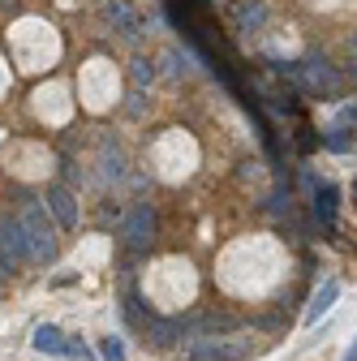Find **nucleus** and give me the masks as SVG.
Here are the masks:
<instances>
[{"label": "nucleus", "mask_w": 357, "mask_h": 361, "mask_svg": "<svg viewBox=\"0 0 357 361\" xmlns=\"http://www.w3.org/2000/svg\"><path fill=\"white\" fill-rule=\"evenodd\" d=\"M18 219H22V228H26L30 262H39V267H48V262L56 258V250H61V241H56V228H52V219H48V211H43L39 202H26V211H22Z\"/></svg>", "instance_id": "obj_1"}, {"label": "nucleus", "mask_w": 357, "mask_h": 361, "mask_svg": "<svg viewBox=\"0 0 357 361\" xmlns=\"http://www.w3.org/2000/svg\"><path fill=\"white\" fill-rule=\"evenodd\" d=\"M258 348V340L250 336H198L190 348H186V361H246L250 353Z\"/></svg>", "instance_id": "obj_2"}, {"label": "nucleus", "mask_w": 357, "mask_h": 361, "mask_svg": "<svg viewBox=\"0 0 357 361\" xmlns=\"http://www.w3.org/2000/svg\"><path fill=\"white\" fill-rule=\"evenodd\" d=\"M155 224H159V215H155L151 202H133V207L125 211V219H121V241H125L129 250H151Z\"/></svg>", "instance_id": "obj_3"}, {"label": "nucleus", "mask_w": 357, "mask_h": 361, "mask_svg": "<svg viewBox=\"0 0 357 361\" xmlns=\"http://www.w3.org/2000/svg\"><path fill=\"white\" fill-rule=\"evenodd\" d=\"M0 258H5V267L13 271L18 262L30 258V245H26V228H22V219L13 215H0Z\"/></svg>", "instance_id": "obj_4"}, {"label": "nucleus", "mask_w": 357, "mask_h": 361, "mask_svg": "<svg viewBox=\"0 0 357 361\" xmlns=\"http://www.w3.org/2000/svg\"><path fill=\"white\" fill-rule=\"evenodd\" d=\"M104 18H108V22H112V26H116L129 43H138V39H143V30H147L143 13L133 9L129 0H108V5H104Z\"/></svg>", "instance_id": "obj_5"}, {"label": "nucleus", "mask_w": 357, "mask_h": 361, "mask_svg": "<svg viewBox=\"0 0 357 361\" xmlns=\"http://www.w3.org/2000/svg\"><path fill=\"white\" fill-rule=\"evenodd\" d=\"M301 86H310V90H340V73H336V65H327V61H319V56H310L305 65H301Z\"/></svg>", "instance_id": "obj_6"}, {"label": "nucleus", "mask_w": 357, "mask_h": 361, "mask_svg": "<svg viewBox=\"0 0 357 361\" xmlns=\"http://www.w3.org/2000/svg\"><path fill=\"white\" fill-rule=\"evenodd\" d=\"M186 340V323L181 319H147V344L155 348H176Z\"/></svg>", "instance_id": "obj_7"}, {"label": "nucleus", "mask_w": 357, "mask_h": 361, "mask_svg": "<svg viewBox=\"0 0 357 361\" xmlns=\"http://www.w3.org/2000/svg\"><path fill=\"white\" fill-rule=\"evenodd\" d=\"M48 211L56 215L61 228H73V224H78V202H73V194H69V190H61V185H52V190H48Z\"/></svg>", "instance_id": "obj_8"}, {"label": "nucleus", "mask_w": 357, "mask_h": 361, "mask_svg": "<svg viewBox=\"0 0 357 361\" xmlns=\"http://www.w3.org/2000/svg\"><path fill=\"white\" fill-rule=\"evenodd\" d=\"M30 344H35V353H65V344H69V340H65V331H61L56 323H39Z\"/></svg>", "instance_id": "obj_9"}, {"label": "nucleus", "mask_w": 357, "mask_h": 361, "mask_svg": "<svg viewBox=\"0 0 357 361\" xmlns=\"http://www.w3.org/2000/svg\"><path fill=\"white\" fill-rule=\"evenodd\" d=\"M336 297H340V284H336V280H327V284L315 293V301H310V310H305V323H319L323 314L336 305Z\"/></svg>", "instance_id": "obj_10"}, {"label": "nucleus", "mask_w": 357, "mask_h": 361, "mask_svg": "<svg viewBox=\"0 0 357 361\" xmlns=\"http://www.w3.org/2000/svg\"><path fill=\"white\" fill-rule=\"evenodd\" d=\"M233 18L241 22V30H258L267 22V5H258V0H237L233 5Z\"/></svg>", "instance_id": "obj_11"}, {"label": "nucleus", "mask_w": 357, "mask_h": 361, "mask_svg": "<svg viewBox=\"0 0 357 361\" xmlns=\"http://www.w3.org/2000/svg\"><path fill=\"white\" fill-rule=\"evenodd\" d=\"M121 172H125V155H121V147L108 138V142H104V176L112 180V176H121Z\"/></svg>", "instance_id": "obj_12"}, {"label": "nucleus", "mask_w": 357, "mask_h": 361, "mask_svg": "<svg viewBox=\"0 0 357 361\" xmlns=\"http://www.w3.org/2000/svg\"><path fill=\"white\" fill-rule=\"evenodd\" d=\"M315 211H319V219L332 224V215H336V185H323V190H319V207H315Z\"/></svg>", "instance_id": "obj_13"}, {"label": "nucleus", "mask_w": 357, "mask_h": 361, "mask_svg": "<svg viewBox=\"0 0 357 361\" xmlns=\"http://www.w3.org/2000/svg\"><path fill=\"white\" fill-rule=\"evenodd\" d=\"M99 353H104V361H129V357H125V344H121L116 336H108V340L99 344Z\"/></svg>", "instance_id": "obj_14"}, {"label": "nucleus", "mask_w": 357, "mask_h": 361, "mask_svg": "<svg viewBox=\"0 0 357 361\" xmlns=\"http://www.w3.org/2000/svg\"><path fill=\"white\" fill-rule=\"evenodd\" d=\"M129 73H133V82H138V86H147V82H151V78H155V65H151V61H143V56H138V61H133V69H129Z\"/></svg>", "instance_id": "obj_15"}, {"label": "nucleus", "mask_w": 357, "mask_h": 361, "mask_svg": "<svg viewBox=\"0 0 357 361\" xmlns=\"http://www.w3.org/2000/svg\"><path fill=\"white\" fill-rule=\"evenodd\" d=\"M327 147H332V151H349V147H353V142H349V129H344V125L327 129Z\"/></svg>", "instance_id": "obj_16"}, {"label": "nucleus", "mask_w": 357, "mask_h": 361, "mask_svg": "<svg viewBox=\"0 0 357 361\" xmlns=\"http://www.w3.org/2000/svg\"><path fill=\"white\" fill-rule=\"evenodd\" d=\"M65 357H73V361H91V348L78 344V340H69V344H65Z\"/></svg>", "instance_id": "obj_17"}, {"label": "nucleus", "mask_w": 357, "mask_h": 361, "mask_svg": "<svg viewBox=\"0 0 357 361\" xmlns=\"http://www.w3.org/2000/svg\"><path fill=\"white\" fill-rule=\"evenodd\" d=\"M349 78H353V82H357V56H353V61H349Z\"/></svg>", "instance_id": "obj_18"}, {"label": "nucleus", "mask_w": 357, "mask_h": 361, "mask_svg": "<svg viewBox=\"0 0 357 361\" xmlns=\"http://www.w3.org/2000/svg\"><path fill=\"white\" fill-rule=\"evenodd\" d=\"M344 361H357V344H353V348H349V357H344Z\"/></svg>", "instance_id": "obj_19"}, {"label": "nucleus", "mask_w": 357, "mask_h": 361, "mask_svg": "<svg viewBox=\"0 0 357 361\" xmlns=\"http://www.w3.org/2000/svg\"><path fill=\"white\" fill-rule=\"evenodd\" d=\"M353 56H357V39H353Z\"/></svg>", "instance_id": "obj_20"}, {"label": "nucleus", "mask_w": 357, "mask_h": 361, "mask_svg": "<svg viewBox=\"0 0 357 361\" xmlns=\"http://www.w3.org/2000/svg\"><path fill=\"white\" fill-rule=\"evenodd\" d=\"M353 194H357V180H353Z\"/></svg>", "instance_id": "obj_21"}]
</instances>
